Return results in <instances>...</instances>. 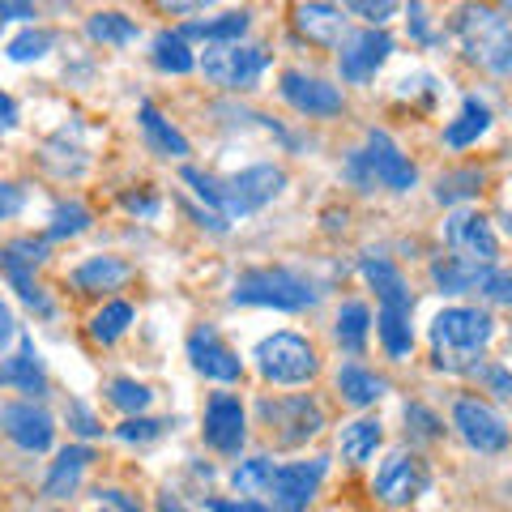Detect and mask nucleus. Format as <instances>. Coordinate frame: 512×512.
I'll use <instances>...</instances> for the list:
<instances>
[{"label":"nucleus","mask_w":512,"mask_h":512,"mask_svg":"<svg viewBox=\"0 0 512 512\" xmlns=\"http://www.w3.org/2000/svg\"><path fill=\"white\" fill-rule=\"evenodd\" d=\"M495 338V316L483 308H444L431 320V363L448 376H470Z\"/></svg>","instance_id":"f257e3e1"},{"label":"nucleus","mask_w":512,"mask_h":512,"mask_svg":"<svg viewBox=\"0 0 512 512\" xmlns=\"http://www.w3.org/2000/svg\"><path fill=\"white\" fill-rule=\"evenodd\" d=\"M448 30L457 35L461 52H466L470 64L487 69L491 77H508L512 69V35H508V18L504 9H491L483 0H470L453 13Z\"/></svg>","instance_id":"f03ea898"},{"label":"nucleus","mask_w":512,"mask_h":512,"mask_svg":"<svg viewBox=\"0 0 512 512\" xmlns=\"http://www.w3.org/2000/svg\"><path fill=\"white\" fill-rule=\"evenodd\" d=\"M342 175H346V184H355L359 192H376V188L410 192L419 184V171H414V163L384 128H367V146L346 158Z\"/></svg>","instance_id":"7ed1b4c3"},{"label":"nucleus","mask_w":512,"mask_h":512,"mask_svg":"<svg viewBox=\"0 0 512 512\" xmlns=\"http://www.w3.org/2000/svg\"><path fill=\"white\" fill-rule=\"evenodd\" d=\"M316 282H308L295 269H248L239 274L231 286V303H244V308H278V312H303L316 308Z\"/></svg>","instance_id":"20e7f679"},{"label":"nucleus","mask_w":512,"mask_h":512,"mask_svg":"<svg viewBox=\"0 0 512 512\" xmlns=\"http://www.w3.org/2000/svg\"><path fill=\"white\" fill-rule=\"evenodd\" d=\"M256 414H261L269 440H274L278 448H299V444H308L312 436L325 431V410H320V402L308 393L261 397V402H256Z\"/></svg>","instance_id":"39448f33"},{"label":"nucleus","mask_w":512,"mask_h":512,"mask_svg":"<svg viewBox=\"0 0 512 512\" xmlns=\"http://www.w3.org/2000/svg\"><path fill=\"white\" fill-rule=\"evenodd\" d=\"M252 359H256V372L269 384H308L320 372L312 342L299 338V333H269V338L256 342Z\"/></svg>","instance_id":"423d86ee"},{"label":"nucleus","mask_w":512,"mask_h":512,"mask_svg":"<svg viewBox=\"0 0 512 512\" xmlns=\"http://www.w3.org/2000/svg\"><path fill=\"white\" fill-rule=\"evenodd\" d=\"M269 69V52L256 43H210V52L201 60V73L210 77L214 86L231 90V94H248L261 86V77Z\"/></svg>","instance_id":"0eeeda50"},{"label":"nucleus","mask_w":512,"mask_h":512,"mask_svg":"<svg viewBox=\"0 0 512 512\" xmlns=\"http://www.w3.org/2000/svg\"><path fill=\"white\" fill-rule=\"evenodd\" d=\"M47 261V239H35V235H18L9 244H0V274L13 282V291L26 308H35L39 316H56L52 299L43 295V286L35 282V269Z\"/></svg>","instance_id":"6e6552de"},{"label":"nucleus","mask_w":512,"mask_h":512,"mask_svg":"<svg viewBox=\"0 0 512 512\" xmlns=\"http://www.w3.org/2000/svg\"><path fill=\"white\" fill-rule=\"evenodd\" d=\"M286 188V171L274 163H252L231 180H222V218H248L256 210H265L269 201H278Z\"/></svg>","instance_id":"1a4fd4ad"},{"label":"nucleus","mask_w":512,"mask_h":512,"mask_svg":"<svg viewBox=\"0 0 512 512\" xmlns=\"http://www.w3.org/2000/svg\"><path fill=\"white\" fill-rule=\"evenodd\" d=\"M427 487H431V470H427V461L419 453H410V448H393V453L380 461L376 478H372L376 500L393 504V508L414 504Z\"/></svg>","instance_id":"9d476101"},{"label":"nucleus","mask_w":512,"mask_h":512,"mask_svg":"<svg viewBox=\"0 0 512 512\" xmlns=\"http://www.w3.org/2000/svg\"><path fill=\"white\" fill-rule=\"evenodd\" d=\"M329 474V461L325 457H312V461H286V466H274L269 470V483H265V495H269V508H282V512H299L316 500L320 483Z\"/></svg>","instance_id":"9b49d317"},{"label":"nucleus","mask_w":512,"mask_h":512,"mask_svg":"<svg viewBox=\"0 0 512 512\" xmlns=\"http://www.w3.org/2000/svg\"><path fill=\"white\" fill-rule=\"evenodd\" d=\"M453 427L457 436L466 440L474 453H504L508 448V423L504 414L495 410L491 402H483V397H457L453 402Z\"/></svg>","instance_id":"f8f14e48"},{"label":"nucleus","mask_w":512,"mask_h":512,"mask_svg":"<svg viewBox=\"0 0 512 512\" xmlns=\"http://www.w3.org/2000/svg\"><path fill=\"white\" fill-rule=\"evenodd\" d=\"M338 47H342L338 52V73H342V82H350V86L372 82L376 69H384V60L393 56V39L384 35L380 26L355 30V35H346Z\"/></svg>","instance_id":"ddd939ff"},{"label":"nucleus","mask_w":512,"mask_h":512,"mask_svg":"<svg viewBox=\"0 0 512 512\" xmlns=\"http://www.w3.org/2000/svg\"><path fill=\"white\" fill-rule=\"evenodd\" d=\"M444 244L453 256H466L474 265H500V235H495L491 222L474 210H457L444 222Z\"/></svg>","instance_id":"4468645a"},{"label":"nucleus","mask_w":512,"mask_h":512,"mask_svg":"<svg viewBox=\"0 0 512 512\" xmlns=\"http://www.w3.org/2000/svg\"><path fill=\"white\" fill-rule=\"evenodd\" d=\"M201 436L214 453H227V457H235L239 448L248 444V414H244V406H239L235 393H214L210 402H205Z\"/></svg>","instance_id":"2eb2a0df"},{"label":"nucleus","mask_w":512,"mask_h":512,"mask_svg":"<svg viewBox=\"0 0 512 512\" xmlns=\"http://www.w3.org/2000/svg\"><path fill=\"white\" fill-rule=\"evenodd\" d=\"M0 431H5L18 448H26V453H47V448L56 444V419L43 406L30 402V397L26 402L0 406Z\"/></svg>","instance_id":"dca6fc26"},{"label":"nucleus","mask_w":512,"mask_h":512,"mask_svg":"<svg viewBox=\"0 0 512 512\" xmlns=\"http://www.w3.org/2000/svg\"><path fill=\"white\" fill-rule=\"evenodd\" d=\"M278 94L286 103H291L299 116H308V120H329V116H342V90L338 86H329V82H320V77H308V73H282V82H278Z\"/></svg>","instance_id":"f3484780"},{"label":"nucleus","mask_w":512,"mask_h":512,"mask_svg":"<svg viewBox=\"0 0 512 512\" xmlns=\"http://www.w3.org/2000/svg\"><path fill=\"white\" fill-rule=\"evenodd\" d=\"M188 359H192V367H197L205 380H218V384H235L239 376H244V363H239L235 350L218 338L214 325L192 329V338H188Z\"/></svg>","instance_id":"a211bd4d"},{"label":"nucleus","mask_w":512,"mask_h":512,"mask_svg":"<svg viewBox=\"0 0 512 512\" xmlns=\"http://www.w3.org/2000/svg\"><path fill=\"white\" fill-rule=\"evenodd\" d=\"M295 30L316 47H338L350 35V18L342 5H329V0H299L291 9Z\"/></svg>","instance_id":"6ab92c4d"},{"label":"nucleus","mask_w":512,"mask_h":512,"mask_svg":"<svg viewBox=\"0 0 512 512\" xmlns=\"http://www.w3.org/2000/svg\"><path fill=\"white\" fill-rule=\"evenodd\" d=\"M0 389H18L30 402L47 397V367H43L39 346L30 333H18V355L0 363Z\"/></svg>","instance_id":"aec40b11"},{"label":"nucleus","mask_w":512,"mask_h":512,"mask_svg":"<svg viewBox=\"0 0 512 512\" xmlns=\"http://www.w3.org/2000/svg\"><path fill=\"white\" fill-rule=\"evenodd\" d=\"M359 274L367 278V286L376 291L380 308H397V312H414V295L402 278V269L393 261H384V256H363L359 261Z\"/></svg>","instance_id":"412c9836"},{"label":"nucleus","mask_w":512,"mask_h":512,"mask_svg":"<svg viewBox=\"0 0 512 512\" xmlns=\"http://www.w3.org/2000/svg\"><path fill=\"white\" fill-rule=\"evenodd\" d=\"M90 461H94L90 444L60 448L56 461H52V470H47V478H43V500H69V495L77 491V483H82V474L90 470Z\"/></svg>","instance_id":"4be33fe9"},{"label":"nucleus","mask_w":512,"mask_h":512,"mask_svg":"<svg viewBox=\"0 0 512 512\" xmlns=\"http://www.w3.org/2000/svg\"><path fill=\"white\" fill-rule=\"evenodd\" d=\"M133 278V269H128V261H120V256H90L86 265L73 269V286L82 295H103V291H120V286Z\"/></svg>","instance_id":"5701e85b"},{"label":"nucleus","mask_w":512,"mask_h":512,"mask_svg":"<svg viewBox=\"0 0 512 512\" xmlns=\"http://www.w3.org/2000/svg\"><path fill=\"white\" fill-rule=\"evenodd\" d=\"M137 120H141V133H146V150L150 154H158V158H188V137L180 133V128H171V120H163L158 116V107L154 103H141L137 107Z\"/></svg>","instance_id":"b1692460"},{"label":"nucleus","mask_w":512,"mask_h":512,"mask_svg":"<svg viewBox=\"0 0 512 512\" xmlns=\"http://www.w3.org/2000/svg\"><path fill=\"white\" fill-rule=\"evenodd\" d=\"M487 128H491V107L478 99V94H466V99H461L457 120L444 124V146L448 150H466V146H474V141L487 133Z\"/></svg>","instance_id":"393cba45"},{"label":"nucleus","mask_w":512,"mask_h":512,"mask_svg":"<svg viewBox=\"0 0 512 512\" xmlns=\"http://www.w3.org/2000/svg\"><path fill=\"white\" fill-rule=\"evenodd\" d=\"M487 269L491 265H474L466 256H440V261H431V282H436L440 295H466V291H478Z\"/></svg>","instance_id":"a878e982"},{"label":"nucleus","mask_w":512,"mask_h":512,"mask_svg":"<svg viewBox=\"0 0 512 512\" xmlns=\"http://www.w3.org/2000/svg\"><path fill=\"white\" fill-rule=\"evenodd\" d=\"M338 393H342L346 406L367 410V406H376L380 397L389 393V380L376 376V372H367L363 363H346L342 372H338Z\"/></svg>","instance_id":"bb28decb"},{"label":"nucleus","mask_w":512,"mask_h":512,"mask_svg":"<svg viewBox=\"0 0 512 512\" xmlns=\"http://www.w3.org/2000/svg\"><path fill=\"white\" fill-rule=\"evenodd\" d=\"M380 440H384L380 419H355V423H346V427H342L338 453H342L346 466H363V461H372V457H376Z\"/></svg>","instance_id":"cd10ccee"},{"label":"nucleus","mask_w":512,"mask_h":512,"mask_svg":"<svg viewBox=\"0 0 512 512\" xmlns=\"http://www.w3.org/2000/svg\"><path fill=\"white\" fill-rule=\"evenodd\" d=\"M338 346L346 350V355H363L367 350V333H372V308L359 299H346L338 308Z\"/></svg>","instance_id":"c85d7f7f"},{"label":"nucleus","mask_w":512,"mask_h":512,"mask_svg":"<svg viewBox=\"0 0 512 512\" xmlns=\"http://www.w3.org/2000/svg\"><path fill=\"white\" fill-rule=\"evenodd\" d=\"M150 60H154V69L175 73V77L197 69V56H192V47H188V39L180 35V30H158L154 47H150Z\"/></svg>","instance_id":"c756f323"},{"label":"nucleus","mask_w":512,"mask_h":512,"mask_svg":"<svg viewBox=\"0 0 512 512\" xmlns=\"http://www.w3.org/2000/svg\"><path fill=\"white\" fill-rule=\"evenodd\" d=\"M248 26H252V18L244 9H235V13H222V18H210V22H184L180 35L205 39V43H239L248 35Z\"/></svg>","instance_id":"7c9ffc66"},{"label":"nucleus","mask_w":512,"mask_h":512,"mask_svg":"<svg viewBox=\"0 0 512 512\" xmlns=\"http://www.w3.org/2000/svg\"><path fill=\"white\" fill-rule=\"evenodd\" d=\"M376 333H380V346H384V355H389V359H410V350H414L410 312L380 308V316H376Z\"/></svg>","instance_id":"2f4dec72"},{"label":"nucleus","mask_w":512,"mask_h":512,"mask_svg":"<svg viewBox=\"0 0 512 512\" xmlns=\"http://www.w3.org/2000/svg\"><path fill=\"white\" fill-rule=\"evenodd\" d=\"M86 35L94 43H107V47H128V43H137L141 26L133 18H124V13H94L86 22Z\"/></svg>","instance_id":"473e14b6"},{"label":"nucleus","mask_w":512,"mask_h":512,"mask_svg":"<svg viewBox=\"0 0 512 512\" xmlns=\"http://www.w3.org/2000/svg\"><path fill=\"white\" fill-rule=\"evenodd\" d=\"M483 192V171L478 167H461V171H444L436 180V201L440 205H461V201H474Z\"/></svg>","instance_id":"72a5a7b5"},{"label":"nucleus","mask_w":512,"mask_h":512,"mask_svg":"<svg viewBox=\"0 0 512 512\" xmlns=\"http://www.w3.org/2000/svg\"><path fill=\"white\" fill-rule=\"evenodd\" d=\"M90 222H94V214L86 210L82 201H60L56 210H52V218H47V244H56V239H73V235H82V231H90Z\"/></svg>","instance_id":"f704fd0d"},{"label":"nucleus","mask_w":512,"mask_h":512,"mask_svg":"<svg viewBox=\"0 0 512 512\" xmlns=\"http://www.w3.org/2000/svg\"><path fill=\"white\" fill-rule=\"evenodd\" d=\"M128 325H133V308H128L124 299H116V303H107L103 312H94V320H90V338H94V342H103V346H111V342H120V338H124Z\"/></svg>","instance_id":"c9c22d12"},{"label":"nucleus","mask_w":512,"mask_h":512,"mask_svg":"<svg viewBox=\"0 0 512 512\" xmlns=\"http://www.w3.org/2000/svg\"><path fill=\"white\" fill-rule=\"evenodd\" d=\"M56 47V30H47V26H26L18 39H9L5 47V56L13 64H26V60H43L47 52Z\"/></svg>","instance_id":"e433bc0d"},{"label":"nucleus","mask_w":512,"mask_h":512,"mask_svg":"<svg viewBox=\"0 0 512 512\" xmlns=\"http://www.w3.org/2000/svg\"><path fill=\"white\" fill-rule=\"evenodd\" d=\"M107 402L116 406V410H124V414H146L150 402H154V393H150L141 380L120 376V380H111V384H107Z\"/></svg>","instance_id":"4c0bfd02"},{"label":"nucleus","mask_w":512,"mask_h":512,"mask_svg":"<svg viewBox=\"0 0 512 512\" xmlns=\"http://www.w3.org/2000/svg\"><path fill=\"white\" fill-rule=\"evenodd\" d=\"M269 470H274V461L269 457H248V461H239L235 474H231V487L235 495H265V483H269Z\"/></svg>","instance_id":"58836bf2"},{"label":"nucleus","mask_w":512,"mask_h":512,"mask_svg":"<svg viewBox=\"0 0 512 512\" xmlns=\"http://www.w3.org/2000/svg\"><path fill=\"white\" fill-rule=\"evenodd\" d=\"M406 436L410 440H423V444L440 440L444 436V419H440L436 410H427L423 402H406Z\"/></svg>","instance_id":"ea45409f"},{"label":"nucleus","mask_w":512,"mask_h":512,"mask_svg":"<svg viewBox=\"0 0 512 512\" xmlns=\"http://www.w3.org/2000/svg\"><path fill=\"white\" fill-rule=\"evenodd\" d=\"M338 5L350 13V18H363L367 26H384L397 13L402 0H338Z\"/></svg>","instance_id":"a19ab883"},{"label":"nucleus","mask_w":512,"mask_h":512,"mask_svg":"<svg viewBox=\"0 0 512 512\" xmlns=\"http://www.w3.org/2000/svg\"><path fill=\"white\" fill-rule=\"evenodd\" d=\"M163 427H167V423L146 419V414H128V419L116 427V436H120L124 444H150V440L163 436Z\"/></svg>","instance_id":"79ce46f5"},{"label":"nucleus","mask_w":512,"mask_h":512,"mask_svg":"<svg viewBox=\"0 0 512 512\" xmlns=\"http://www.w3.org/2000/svg\"><path fill=\"white\" fill-rule=\"evenodd\" d=\"M470 376H478V380L487 384L495 402H508V397H512V376H508V367H504V363H478Z\"/></svg>","instance_id":"37998d69"},{"label":"nucleus","mask_w":512,"mask_h":512,"mask_svg":"<svg viewBox=\"0 0 512 512\" xmlns=\"http://www.w3.org/2000/svg\"><path fill=\"white\" fill-rule=\"evenodd\" d=\"M64 423H69V431H77V436H82V440L103 436V423L94 419L90 406H86V402H77V397H73L69 406H64Z\"/></svg>","instance_id":"c03bdc74"},{"label":"nucleus","mask_w":512,"mask_h":512,"mask_svg":"<svg viewBox=\"0 0 512 512\" xmlns=\"http://www.w3.org/2000/svg\"><path fill=\"white\" fill-rule=\"evenodd\" d=\"M478 295H483L487 303H508L512 299V278L504 274L500 265H491L483 274V282H478Z\"/></svg>","instance_id":"a18cd8bd"},{"label":"nucleus","mask_w":512,"mask_h":512,"mask_svg":"<svg viewBox=\"0 0 512 512\" xmlns=\"http://www.w3.org/2000/svg\"><path fill=\"white\" fill-rule=\"evenodd\" d=\"M120 205H124L128 214H137V218H158V210H163L158 197H146V192H124Z\"/></svg>","instance_id":"49530a36"},{"label":"nucleus","mask_w":512,"mask_h":512,"mask_svg":"<svg viewBox=\"0 0 512 512\" xmlns=\"http://www.w3.org/2000/svg\"><path fill=\"white\" fill-rule=\"evenodd\" d=\"M22 205H26V197H22L18 184H0V222L13 218V214H22Z\"/></svg>","instance_id":"de8ad7c7"},{"label":"nucleus","mask_w":512,"mask_h":512,"mask_svg":"<svg viewBox=\"0 0 512 512\" xmlns=\"http://www.w3.org/2000/svg\"><path fill=\"white\" fill-rule=\"evenodd\" d=\"M94 504H107V508H120V512H137V500H128L120 487H99V491H94Z\"/></svg>","instance_id":"09e8293b"},{"label":"nucleus","mask_w":512,"mask_h":512,"mask_svg":"<svg viewBox=\"0 0 512 512\" xmlns=\"http://www.w3.org/2000/svg\"><path fill=\"white\" fill-rule=\"evenodd\" d=\"M35 18V0H0V22H26Z\"/></svg>","instance_id":"8fccbe9b"},{"label":"nucleus","mask_w":512,"mask_h":512,"mask_svg":"<svg viewBox=\"0 0 512 512\" xmlns=\"http://www.w3.org/2000/svg\"><path fill=\"white\" fill-rule=\"evenodd\" d=\"M410 35L419 43H436V35L427 30V13H423V0H410Z\"/></svg>","instance_id":"3c124183"},{"label":"nucleus","mask_w":512,"mask_h":512,"mask_svg":"<svg viewBox=\"0 0 512 512\" xmlns=\"http://www.w3.org/2000/svg\"><path fill=\"white\" fill-rule=\"evenodd\" d=\"M13 128H18V103H13L9 94L0 90V137H9Z\"/></svg>","instance_id":"603ef678"},{"label":"nucleus","mask_w":512,"mask_h":512,"mask_svg":"<svg viewBox=\"0 0 512 512\" xmlns=\"http://www.w3.org/2000/svg\"><path fill=\"white\" fill-rule=\"evenodd\" d=\"M18 338V320H13V312H9V303L0 299V355H5V346Z\"/></svg>","instance_id":"864d4df0"},{"label":"nucleus","mask_w":512,"mask_h":512,"mask_svg":"<svg viewBox=\"0 0 512 512\" xmlns=\"http://www.w3.org/2000/svg\"><path fill=\"white\" fill-rule=\"evenodd\" d=\"M167 13H197V9H210L214 0H158Z\"/></svg>","instance_id":"5fc2aeb1"}]
</instances>
